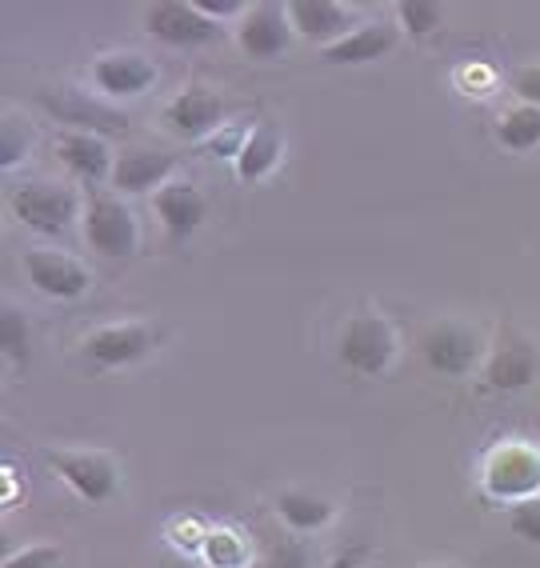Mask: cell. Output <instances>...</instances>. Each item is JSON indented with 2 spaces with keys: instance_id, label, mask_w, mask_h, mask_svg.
I'll use <instances>...</instances> for the list:
<instances>
[{
  "instance_id": "20",
  "label": "cell",
  "mask_w": 540,
  "mask_h": 568,
  "mask_svg": "<svg viewBox=\"0 0 540 568\" xmlns=\"http://www.w3.org/2000/svg\"><path fill=\"white\" fill-rule=\"evenodd\" d=\"M276 513L293 532H316V528H325L333 520V505L320 497H308V493H281Z\"/></svg>"
},
{
  "instance_id": "25",
  "label": "cell",
  "mask_w": 540,
  "mask_h": 568,
  "mask_svg": "<svg viewBox=\"0 0 540 568\" xmlns=\"http://www.w3.org/2000/svg\"><path fill=\"white\" fill-rule=\"evenodd\" d=\"M21 156H24V129L21 124H4V129H0V169L9 173Z\"/></svg>"
},
{
  "instance_id": "14",
  "label": "cell",
  "mask_w": 540,
  "mask_h": 568,
  "mask_svg": "<svg viewBox=\"0 0 540 568\" xmlns=\"http://www.w3.org/2000/svg\"><path fill=\"white\" fill-rule=\"evenodd\" d=\"M393 44H397V32L388 29V24H365V29H357L353 37H340L337 44H328L325 61L368 64V61H380L385 52H393Z\"/></svg>"
},
{
  "instance_id": "9",
  "label": "cell",
  "mask_w": 540,
  "mask_h": 568,
  "mask_svg": "<svg viewBox=\"0 0 540 568\" xmlns=\"http://www.w3.org/2000/svg\"><path fill=\"white\" fill-rule=\"evenodd\" d=\"M149 348H153V333H149V328L113 325V328H101V333L89 336L84 356H89L92 365L116 368V365H133V361H141Z\"/></svg>"
},
{
  "instance_id": "3",
  "label": "cell",
  "mask_w": 540,
  "mask_h": 568,
  "mask_svg": "<svg viewBox=\"0 0 540 568\" xmlns=\"http://www.w3.org/2000/svg\"><path fill=\"white\" fill-rule=\"evenodd\" d=\"M84 236L101 256H129L136 248V221L116 196H92L84 213Z\"/></svg>"
},
{
  "instance_id": "22",
  "label": "cell",
  "mask_w": 540,
  "mask_h": 568,
  "mask_svg": "<svg viewBox=\"0 0 540 568\" xmlns=\"http://www.w3.org/2000/svg\"><path fill=\"white\" fill-rule=\"evenodd\" d=\"M0 345H4V353H9L17 365L29 356V325H24V316L17 313V308H4V313H0Z\"/></svg>"
},
{
  "instance_id": "18",
  "label": "cell",
  "mask_w": 540,
  "mask_h": 568,
  "mask_svg": "<svg viewBox=\"0 0 540 568\" xmlns=\"http://www.w3.org/2000/svg\"><path fill=\"white\" fill-rule=\"evenodd\" d=\"M61 161L69 164V173H77L81 181H104L109 176V149L89 132H72L61 141Z\"/></svg>"
},
{
  "instance_id": "1",
  "label": "cell",
  "mask_w": 540,
  "mask_h": 568,
  "mask_svg": "<svg viewBox=\"0 0 540 568\" xmlns=\"http://www.w3.org/2000/svg\"><path fill=\"white\" fill-rule=\"evenodd\" d=\"M9 204L29 229H37L44 236L64 233L72 216H77V196L69 189H61V184H17L9 193Z\"/></svg>"
},
{
  "instance_id": "28",
  "label": "cell",
  "mask_w": 540,
  "mask_h": 568,
  "mask_svg": "<svg viewBox=\"0 0 540 568\" xmlns=\"http://www.w3.org/2000/svg\"><path fill=\"white\" fill-rule=\"evenodd\" d=\"M196 9H201L208 21H213V17H236V12H241V0H201Z\"/></svg>"
},
{
  "instance_id": "6",
  "label": "cell",
  "mask_w": 540,
  "mask_h": 568,
  "mask_svg": "<svg viewBox=\"0 0 540 568\" xmlns=\"http://www.w3.org/2000/svg\"><path fill=\"white\" fill-rule=\"evenodd\" d=\"M477 353H480V341L469 328L437 325L425 333V361H428V368L440 376H465L477 365Z\"/></svg>"
},
{
  "instance_id": "29",
  "label": "cell",
  "mask_w": 540,
  "mask_h": 568,
  "mask_svg": "<svg viewBox=\"0 0 540 568\" xmlns=\"http://www.w3.org/2000/svg\"><path fill=\"white\" fill-rule=\"evenodd\" d=\"M273 568H305V552H300L296 545L276 548V565Z\"/></svg>"
},
{
  "instance_id": "23",
  "label": "cell",
  "mask_w": 540,
  "mask_h": 568,
  "mask_svg": "<svg viewBox=\"0 0 540 568\" xmlns=\"http://www.w3.org/2000/svg\"><path fill=\"white\" fill-rule=\"evenodd\" d=\"M400 24H405L408 37H428L440 24V9L428 4V0H405L400 4Z\"/></svg>"
},
{
  "instance_id": "16",
  "label": "cell",
  "mask_w": 540,
  "mask_h": 568,
  "mask_svg": "<svg viewBox=\"0 0 540 568\" xmlns=\"http://www.w3.org/2000/svg\"><path fill=\"white\" fill-rule=\"evenodd\" d=\"M173 164L176 161L169 153H149V149H141V153H129L113 164V184L121 193H149V189H156L164 176L173 173Z\"/></svg>"
},
{
  "instance_id": "19",
  "label": "cell",
  "mask_w": 540,
  "mask_h": 568,
  "mask_svg": "<svg viewBox=\"0 0 540 568\" xmlns=\"http://www.w3.org/2000/svg\"><path fill=\"white\" fill-rule=\"evenodd\" d=\"M276 161H281V136L261 124L248 132L245 149L236 153V173H241V181H261L265 173H273Z\"/></svg>"
},
{
  "instance_id": "26",
  "label": "cell",
  "mask_w": 540,
  "mask_h": 568,
  "mask_svg": "<svg viewBox=\"0 0 540 568\" xmlns=\"http://www.w3.org/2000/svg\"><path fill=\"white\" fill-rule=\"evenodd\" d=\"M57 560V548L52 545H32L24 552H17L12 560H4V568H49Z\"/></svg>"
},
{
  "instance_id": "27",
  "label": "cell",
  "mask_w": 540,
  "mask_h": 568,
  "mask_svg": "<svg viewBox=\"0 0 540 568\" xmlns=\"http://www.w3.org/2000/svg\"><path fill=\"white\" fill-rule=\"evenodd\" d=\"M512 89L524 97V101L532 104V109H540V69H524L517 72V81H512Z\"/></svg>"
},
{
  "instance_id": "17",
  "label": "cell",
  "mask_w": 540,
  "mask_h": 568,
  "mask_svg": "<svg viewBox=\"0 0 540 568\" xmlns=\"http://www.w3.org/2000/svg\"><path fill=\"white\" fill-rule=\"evenodd\" d=\"M288 17L300 32H305L308 41H333L348 29V12L333 0H296L288 4Z\"/></svg>"
},
{
  "instance_id": "8",
  "label": "cell",
  "mask_w": 540,
  "mask_h": 568,
  "mask_svg": "<svg viewBox=\"0 0 540 568\" xmlns=\"http://www.w3.org/2000/svg\"><path fill=\"white\" fill-rule=\"evenodd\" d=\"M204 213H208V204L193 184H164L156 193V216H161L164 233L173 236V244L189 241L204 224Z\"/></svg>"
},
{
  "instance_id": "7",
  "label": "cell",
  "mask_w": 540,
  "mask_h": 568,
  "mask_svg": "<svg viewBox=\"0 0 540 568\" xmlns=\"http://www.w3.org/2000/svg\"><path fill=\"white\" fill-rule=\"evenodd\" d=\"M24 268H29L32 288H41L44 296H57V301H72L89 288V273L84 264H77L72 256L61 253H29L24 256Z\"/></svg>"
},
{
  "instance_id": "15",
  "label": "cell",
  "mask_w": 540,
  "mask_h": 568,
  "mask_svg": "<svg viewBox=\"0 0 540 568\" xmlns=\"http://www.w3.org/2000/svg\"><path fill=\"white\" fill-rule=\"evenodd\" d=\"M485 376H489V385L500 388V393H517V388L532 385V376H537V353H532L524 341H509V345H500L497 353H492Z\"/></svg>"
},
{
  "instance_id": "21",
  "label": "cell",
  "mask_w": 540,
  "mask_h": 568,
  "mask_svg": "<svg viewBox=\"0 0 540 568\" xmlns=\"http://www.w3.org/2000/svg\"><path fill=\"white\" fill-rule=\"evenodd\" d=\"M500 141L509 144V149H517V153H529V149H537L540 144V109H512L500 116Z\"/></svg>"
},
{
  "instance_id": "11",
  "label": "cell",
  "mask_w": 540,
  "mask_h": 568,
  "mask_svg": "<svg viewBox=\"0 0 540 568\" xmlns=\"http://www.w3.org/2000/svg\"><path fill=\"white\" fill-rule=\"evenodd\" d=\"M92 81L109 97H136L156 84V69L144 57H104L92 64Z\"/></svg>"
},
{
  "instance_id": "4",
  "label": "cell",
  "mask_w": 540,
  "mask_h": 568,
  "mask_svg": "<svg viewBox=\"0 0 540 568\" xmlns=\"http://www.w3.org/2000/svg\"><path fill=\"white\" fill-rule=\"evenodd\" d=\"M149 32L173 49H201V44L216 41V21H208L189 0H161L149 9Z\"/></svg>"
},
{
  "instance_id": "5",
  "label": "cell",
  "mask_w": 540,
  "mask_h": 568,
  "mask_svg": "<svg viewBox=\"0 0 540 568\" xmlns=\"http://www.w3.org/2000/svg\"><path fill=\"white\" fill-rule=\"evenodd\" d=\"M52 468L92 505L116 493V465L104 453H52Z\"/></svg>"
},
{
  "instance_id": "2",
  "label": "cell",
  "mask_w": 540,
  "mask_h": 568,
  "mask_svg": "<svg viewBox=\"0 0 540 568\" xmlns=\"http://www.w3.org/2000/svg\"><path fill=\"white\" fill-rule=\"evenodd\" d=\"M397 356V336L385 321L377 316H357L353 325L340 333V361H345L353 373L380 376Z\"/></svg>"
},
{
  "instance_id": "24",
  "label": "cell",
  "mask_w": 540,
  "mask_h": 568,
  "mask_svg": "<svg viewBox=\"0 0 540 568\" xmlns=\"http://www.w3.org/2000/svg\"><path fill=\"white\" fill-rule=\"evenodd\" d=\"M509 525H512V532H517V537L540 545V500H524V505L512 508Z\"/></svg>"
},
{
  "instance_id": "13",
  "label": "cell",
  "mask_w": 540,
  "mask_h": 568,
  "mask_svg": "<svg viewBox=\"0 0 540 568\" xmlns=\"http://www.w3.org/2000/svg\"><path fill=\"white\" fill-rule=\"evenodd\" d=\"M216 124H221V97H216V92L189 89L169 104V129L189 136V141L204 136V132L216 129Z\"/></svg>"
},
{
  "instance_id": "12",
  "label": "cell",
  "mask_w": 540,
  "mask_h": 568,
  "mask_svg": "<svg viewBox=\"0 0 540 568\" xmlns=\"http://www.w3.org/2000/svg\"><path fill=\"white\" fill-rule=\"evenodd\" d=\"M540 485V460L529 448H505L489 460V488L500 497H524Z\"/></svg>"
},
{
  "instance_id": "10",
  "label": "cell",
  "mask_w": 540,
  "mask_h": 568,
  "mask_svg": "<svg viewBox=\"0 0 540 568\" xmlns=\"http://www.w3.org/2000/svg\"><path fill=\"white\" fill-rule=\"evenodd\" d=\"M241 44L256 61H273L288 49V21L281 4H256L248 21L241 24Z\"/></svg>"
}]
</instances>
